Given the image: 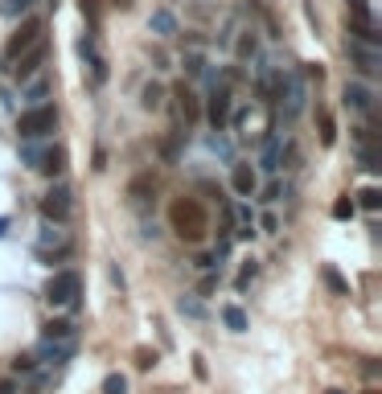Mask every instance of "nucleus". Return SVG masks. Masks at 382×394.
<instances>
[{"label": "nucleus", "mask_w": 382, "mask_h": 394, "mask_svg": "<svg viewBox=\"0 0 382 394\" xmlns=\"http://www.w3.org/2000/svg\"><path fill=\"white\" fill-rule=\"evenodd\" d=\"M173 95H177V111H181V119H185V128H189V123H198L201 119V98L193 95V91H189V86H177V91H173Z\"/></svg>", "instance_id": "13"}, {"label": "nucleus", "mask_w": 382, "mask_h": 394, "mask_svg": "<svg viewBox=\"0 0 382 394\" xmlns=\"http://www.w3.org/2000/svg\"><path fill=\"white\" fill-rule=\"evenodd\" d=\"M231 86L226 82L214 79V91H210V98H206V119H210V128L214 131H226V119H231Z\"/></svg>", "instance_id": "5"}, {"label": "nucleus", "mask_w": 382, "mask_h": 394, "mask_svg": "<svg viewBox=\"0 0 382 394\" xmlns=\"http://www.w3.org/2000/svg\"><path fill=\"white\" fill-rule=\"evenodd\" d=\"M34 41H41V21H34V16H29V21H25V25H21L13 37H9L4 54H9V58H17V54H25V49L34 46Z\"/></svg>", "instance_id": "11"}, {"label": "nucleus", "mask_w": 382, "mask_h": 394, "mask_svg": "<svg viewBox=\"0 0 382 394\" xmlns=\"http://www.w3.org/2000/svg\"><path fill=\"white\" fill-rule=\"evenodd\" d=\"M247 58H259V41H255L251 29H243V37H238V62H247Z\"/></svg>", "instance_id": "23"}, {"label": "nucleus", "mask_w": 382, "mask_h": 394, "mask_svg": "<svg viewBox=\"0 0 382 394\" xmlns=\"http://www.w3.org/2000/svg\"><path fill=\"white\" fill-rule=\"evenodd\" d=\"M358 164H362L366 173H378V168H382V164H378V152H374L370 144H362V148H358Z\"/></svg>", "instance_id": "29"}, {"label": "nucleus", "mask_w": 382, "mask_h": 394, "mask_svg": "<svg viewBox=\"0 0 382 394\" xmlns=\"http://www.w3.org/2000/svg\"><path fill=\"white\" fill-rule=\"evenodd\" d=\"M62 243H70V238L58 230V222H46V226H41V238H37V251H50V246H62Z\"/></svg>", "instance_id": "21"}, {"label": "nucleus", "mask_w": 382, "mask_h": 394, "mask_svg": "<svg viewBox=\"0 0 382 394\" xmlns=\"http://www.w3.org/2000/svg\"><path fill=\"white\" fill-rule=\"evenodd\" d=\"M46 54H50V46H46V41H34V46L25 49V54H17V58H13V74H17L21 82L25 79H34L37 70H41V66H46Z\"/></svg>", "instance_id": "8"}, {"label": "nucleus", "mask_w": 382, "mask_h": 394, "mask_svg": "<svg viewBox=\"0 0 382 394\" xmlns=\"http://www.w3.org/2000/svg\"><path fill=\"white\" fill-rule=\"evenodd\" d=\"M107 4H116V9H132L136 0H107Z\"/></svg>", "instance_id": "40"}, {"label": "nucleus", "mask_w": 382, "mask_h": 394, "mask_svg": "<svg viewBox=\"0 0 382 394\" xmlns=\"http://www.w3.org/2000/svg\"><path fill=\"white\" fill-rule=\"evenodd\" d=\"M329 394H346V390H329Z\"/></svg>", "instance_id": "42"}, {"label": "nucleus", "mask_w": 382, "mask_h": 394, "mask_svg": "<svg viewBox=\"0 0 382 394\" xmlns=\"http://www.w3.org/2000/svg\"><path fill=\"white\" fill-rule=\"evenodd\" d=\"M74 349H79V341H54V337H41L34 358L46 361V365H66V361L74 358Z\"/></svg>", "instance_id": "9"}, {"label": "nucleus", "mask_w": 382, "mask_h": 394, "mask_svg": "<svg viewBox=\"0 0 382 394\" xmlns=\"http://www.w3.org/2000/svg\"><path fill=\"white\" fill-rule=\"evenodd\" d=\"M346 54H349V62H353V70L358 74H366V79H374L382 70V54L374 46H362V41H346Z\"/></svg>", "instance_id": "7"}, {"label": "nucleus", "mask_w": 382, "mask_h": 394, "mask_svg": "<svg viewBox=\"0 0 382 394\" xmlns=\"http://www.w3.org/2000/svg\"><path fill=\"white\" fill-rule=\"evenodd\" d=\"M358 201H353V206H362L366 213H378L382 210V189H374V185H366V189H358Z\"/></svg>", "instance_id": "19"}, {"label": "nucleus", "mask_w": 382, "mask_h": 394, "mask_svg": "<svg viewBox=\"0 0 382 394\" xmlns=\"http://www.w3.org/2000/svg\"><path fill=\"white\" fill-rule=\"evenodd\" d=\"M79 9H83L86 25H91V29H99V13H103V0H79Z\"/></svg>", "instance_id": "28"}, {"label": "nucleus", "mask_w": 382, "mask_h": 394, "mask_svg": "<svg viewBox=\"0 0 382 394\" xmlns=\"http://www.w3.org/2000/svg\"><path fill=\"white\" fill-rule=\"evenodd\" d=\"M70 210H74V193H70L66 185H54L50 193L41 197V218H46V222H58V226H62L70 218Z\"/></svg>", "instance_id": "6"}, {"label": "nucleus", "mask_w": 382, "mask_h": 394, "mask_svg": "<svg viewBox=\"0 0 382 394\" xmlns=\"http://www.w3.org/2000/svg\"><path fill=\"white\" fill-rule=\"evenodd\" d=\"M251 4H259V0H251Z\"/></svg>", "instance_id": "43"}, {"label": "nucleus", "mask_w": 382, "mask_h": 394, "mask_svg": "<svg viewBox=\"0 0 382 394\" xmlns=\"http://www.w3.org/2000/svg\"><path fill=\"white\" fill-rule=\"evenodd\" d=\"M50 91H54V82L37 70L34 79H25V91H21V98H25V107H37V103H46L50 98Z\"/></svg>", "instance_id": "12"}, {"label": "nucleus", "mask_w": 382, "mask_h": 394, "mask_svg": "<svg viewBox=\"0 0 382 394\" xmlns=\"http://www.w3.org/2000/svg\"><path fill=\"white\" fill-rule=\"evenodd\" d=\"M140 107H144V111H161V107H165V86H161V82H144Z\"/></svg>", "instance_id": "18"}, {"label": "nucleus", "mask_w": 382, "mask_h": 394, "mask_svg": "<svg viewBox=\"0 0 382 394\" xmlns=\"http://www.w3.org/2000/svg\"><path fill=\"white\" fill-rule=\"evenodd\" d=\"M321 276H325V283H329L333 292L337 296H349V283L341 276H337V267H329V263H325V267H321Z\"/></svg>", "instance_id": "27"}, {"label": "nucleus", "mask_w": 382, "mask_h": 394, "mask_svg": "<svg viewBox=\"0 0 382 394\" xmlns=\"http://www.w3.org/2000/svg\"><path fill=\"white\" fill-rule=\"evenodd\" d=\"M341 103L358 115H374V91L362 86V82H346V86H341Z\"/></svg>", "instance_id": "10"}, {"label": "nucleus", "mask_w": 382, "mask_h": 394, "mask_svg": "<svg viewBox=\"0 0 382 394\" xmlns=\"http://www.w3.org/2000/svg\"><path fill=\"white\" fill-rule=\"evenodd\" d=\"M4 234H9V218H0V238H4Z\"/></svg>", "instance_id": "41"}, {"label": "nucleus", "mask_w": 382, "mask_h": 394, "mask_svg": "<svg viewBox=\"0 0 382 394\" xmlns=\"http://www.w3.org/2000/svg\"><path fill=\"white\" fill-rule=\"evenodd\" d=\"M181 312L185 316H201V304L198 300H181Z\"/></svg>", "instance_id": "38"}, {"label": "nucleus", "mask_w": 382, "mask_h": 394, "mask_svg": "<svg viewBox=\"0 0 382 394\" xmlns=\"http://www.w3.org/2000/svg\"><path fill=\"white\" fill-rule=\"evenodd\" d=\"M103 394H128V378H124V374H107V378H103Z\"/></svg>", "instance_id": "31"}, {"label": "nucleus", "mask_w": 382, "mask_h": 394, "mask_svg": "<svg viewBox=\"0 0 382 394\" xmlns=\"http://www.w3.org/2000/svg\"><path fill=\"white\" fill-rule=\"evenodd\" d=\"M234 213H238V238H255V213H251V206H234Z\"/></svg>", "instance_id": "22"}, {"label": "nucleus", "mask_w": 382, "mask_h": 394, "mask_svg": "<svg viewBox=\"0 0 382 394\" xmlns=\"http://www.w3.org/2000/svg\"><path fill=\"white\" fill-rule=\"evenodd\" d=\"M231 185H234V193H238V197H251V193H255V185H259V177H255V168H251V164H234V168H231Z\"/></svg>", "instance_id": "15"}, {"label": "nucleus", "mask_w": 382, "mask_h": 394, "mask_svg": "<svg viewBox=\"0 0 382 394\" xmlns=\"http://www.w3.org/2000/svg\"><path fill=\"white\" fill-rule=\"evenodd\" d=\"M222 320H226L234 333H243V328H247V312L238 308V304H226V308H222Z\"/></svg>", "instance_id": "24"}, {"label": "nucleus", "mask_w": 382, "mask_h": 394, "mask_svg": "<svg viewBox=\"0 0 382 394\" xmlns=\"http://www.w3.org/2000/svg\"><path fill=\"white\" fill-rule=\"evenodd\" d=\"M280 164H283V140L276 136V131H271V136L263 140V156H259V168H263V173H280Z\"/></svg>", "instance_id": "14"}, {"label": "nucleus", "mask_w": 382, "mask_h": 394, "mask_svg": "<svg viewBox=\"0 0 382 394\" xmlns=\"http://www.w3.org/2000/svg\"><path fill=\"white\" fill-rule=\"evenodd\" d=\"M152 189H156V181H152V177H136L132 185H128V197H132V201H144Z\"/></svg>", "instance_id": "26"}, {"label": "nucleus", "mask_w": 382, "mask_h": 394, "mask_svg": "<svg viewBox=\"0 0 382 394\" xmlns=\"http://www.w3.org/2000/svg\"><path fill=\"white\" fill-rule=\"evenodd\" d=\"M70 255H74V246H70V243L50 246V251H37V259H41V263H50V267H54V263H62V259H70Z\"/></svg>", "instance_id": "25"}, {"label": "nucleus", "mask_w": 382, "mask_h": 394, "mask_svg": "<svg viewBox=\"0 0 382 394\" xmlns=\"http://www.w3.org/2000/svg\"><path fill=\"white\" fill-rule=\"evenodd\" d=\"M353 210H358V206H353V197H337V201H333V218H341V222L353 218Z\"/></svg>", "instance_id": "32"}, {"label": "nucleus", "mask_w": 382, "mask_h": 394, "mask_svg": "<svg viewBox=\"0 0 382 394\" xmlns=\"http://www.w3.org/2000/svg\"><path fill=\"white\" fill-rule=\"evenodd\" d=\"M54 128H58V107H54V103H37V107H25V111L17 115L21 140H46Z\"/></svg>", "instance_id": "2"}, {"label": "nucleus", "mask_w": 382, "mask_h": 394, "mask_svg": "<svg viewBox=\"0 0 382 394\" xmlns=\"http://www.w3.org/2000/svg\"><path fill=\"white\" fill-rule=\"evenodd\" d=\"M280 98H283V123H296L300 115H304V107H308V86H304V79H300V74H288Z\"/></svg>", "instance_id": "4"}, {"label": "nucleus", "mask_w": 382, "mask_h": 394, "mask_svg": "<svg viewBox=\"0 0 382 394\" xmlns=\"http://www.w3.org/2000/svg\"><path fill=\"white\" fill-rule=\"evenodd\" d=\"M169 222H173V230H177L181 238H189V243H198L201 234H206V226H210L198 197H177V201L169 206Z\"/></svg>", "instance_id": "1"}, {"label": "nucleus", "mask_w": 382, "mask_h": 394, "mask_svg": "<svg viewBox=\"0 0 382 394\" xmlns=\"http://www.w3.org/2000/svg\"><path fill=\"white\" fill-rule=\"evenodd\" d=\"M280 193H283V185H280V181H271V185L263 189V201L271 206V201H280Z\"/></svg>", "instance_id": "37"}, {"label": "nucleus", "mask_w": 382, "mask_h": 394, "mask_svg": "<svg viewBox=\"0 0 382 394\" xmlns=\"http://www.w3.org/2000/svg\"><path fill=\"white\" fill-rule=\"evenodd\" d=\"M79 292H83V276L74 267H62L54 271L50 283H46V304L50 308H74L79 304Z\"/></svg>", "instance_id": "3"}, {"label": "nucleus", "mask_w": 382, "mask_h": 394, "mask_svg": "<svg viewBox=\"0 0 382 394\" xmlns=\"http://www.w3.org/2000/svg\"><path fill=\"white\" fill-rule=\"evenodd\" d=\"M34 9V0H9L4 4V16H21V13H29Z\"/></svg>", "instance_id": "34"}, {"label": "nucleus", "mask_w": 382, "mask_h": 394, "mask_svg": "<svg viewBox=\"0 0 382 394\" xmlns=\"http://www.w3.org/2000/svg\"><path fill=\"white\" fill-rule=\"evenodd\" d=\"M185 70H189V74H201V70H206V58H201V54H185Z\"/></svg>", "instance_id": "35"}, {"label": "nucleus", "mask_w": 382, "mask_h": 394, "mask_svg": "<svg viewBox=\"0 0 382 394\" xmlns=\"http://www.w3.org/2000/svg\"><path fill=\"white\" fill-rule=\"evenodd\" d=\"M255 271H259V267H255V259L243 263V271H238V288H247L251 279H255Z\"/></svg>", "instance_id": "36"}, {"label": "nucleus", "mask_w": 382, "mask_h": 394, "mask_svg": "<svg viewBox=\"0 0 382 394\" xmlns=\"http://www.w3.org/2000/svg\"><path fill=\"white\" fill-rule=\"evenodd\" d=\"M46 337H54V341H79V328H74V320H50Z\"/></svg>", "instance_id": "20"}, {"label": "nucleus", "mask_w": 382, "mask_h": 394, "mask_svg": "<svg viewBox=\"0 0 382 394\" xmlns=\"http://www.w3.org/2000/svg\"><path fill=\"white\" fill-rule=\"evenodd\" d=\"M321 144L325 148L337 144V123H333V115H321Z\"/></svg>", "instance_id": "30"}, {"label": "nucleus", "mask_w": 382, "mask_h": 394, "mask_svg": "<svg viewBox=\"0 0 382 394\" xmlns=\"http://www.w3.org/2000/svg\"><path fill=\"white\" fill-rule=\"evenodd\" d=\"M149 29L156 33V37H173V33H177V16L169 13V9H156V13L149 16Z\"/></svg>", "instance_id": "17"}, {"label": "nucleus", "mask_w": 382, "mask_h": 394, "mask_svg": "<svg viewBox=\"0 0 382 394\" xmlns=\"http://www.w3.org/2000/svg\"><path fill=\"white\" fill-rule=\"evenodd\" d=\"M62 168H66V148L46 144V156H41V164H37V173H41V177H58Z\"/></svg>", "instance_id": "16"}, {"label": "nucleus", "mask_w": 382, "mask_h": 394, "mask_svg": "<svg viewBox=\"0 0 382 394\" xmlns=\"http://www.w3.org/2000/svg\"><path fill=\"white\" fill-rule=\"evenodd\" d=\"M136 358H140V361H136V365H140V370H149L152 361H156V353H149V349H140V353H136Z\"/></svg>", "instance_id": "39"}, {"label": "nucleus", "mask_w": 382, "mask_h": 394, "mask_svg": "<svg viewBox=\"0 0 382 394\" xmlns=\"http://www.w3.org/2000/svg\"><path fill=\"white\" fill-rule=\"evenodd\" d=\"M346 4H349V16H353V21H374V13H370L366 0H346Z\"/></svg>", "instance_id": "33"}]
</instances>
